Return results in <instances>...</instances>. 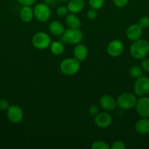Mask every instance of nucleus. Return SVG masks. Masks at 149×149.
Wrapping results in <instances>:
<instances>
[{
	"label": "nucleus",
	"mask_w": 149,
	"mask_h": 149,
	"mask_svg": "<svg viewBox=\"0 0 149 149\" xmlns=\"http://www.w3.org/2000/svg\"><path fill=\"white\" fill-rule=\"evenodd\" d=\"M133 89L134 94L139 97L146 96L149 94V77L143 75L136 79Z\"/></svg>",
	"instance_id": "0eeeda50"
},
{
	"label": "nucleus",
	"mask_w": 149,
	"mask_h": 149,
	"mask_svg": "<svg viewBox=\"0 0 149 149\" xmlns=\"http://www.w3.org/2000/svg\"><path fill=\"white\" fill-rule=\"evenodd\" d=\"M58 1H64V2H65V1H68L69 0H58Z\"/></svg>",
	"instance_id": "72a5a7b5"
},
{
	"label": "nucleus",
	"mask_w": 149,
	"mask_h": 149,
	"mask_svg": "<svg viewBox=\"0 0 149 149\" xmlns=\"http://www.w3.org/2000/svg\"><path fill=\"white\" fill-rule=\"evenodd\" d=\"M51 42V36L43 31L37 32L32 38V45L37 49H47L50 47Z\"/></svg>",
	"instance_id": "39448f33"
},
{
	"label": "nucleus",
	"mask_w": 149,
	"mask_h": 149,
	"mask_svg": "<svg viewBox=\"0 0 149 149\" xmlns=\"http://www.w3.org/2000/svg\"><path fill=\"white\" fill-rule=\"evenodd\" d=\"M88 1L91 8L96 10H100L105 3V0H88Z\"/></svg>",
	"instance_id": "4be33fe9"
},
{
	"label": "nucleus",
	"mask_w": 149,
	"mask_h": 149,
	"mask_svg": "<svg viewBox=\"0 0 149 149\" xmlns=\"http://www.w3.org/2000/svg\"><path fill=\"white\" fill-rule=\"evenodd\" d=\"M135 94L131 93H124L119 95L116 99L117 106L122 110H130L135 107L137 98Z\"/></svg>",
	"instance_id": "7ed1b4c3"
},
{
	"label": "nucleus",
	"mask_w": 149,
	"mask_h": 149,
	"mask_svg": "<svg viewBox=\"0 0 149 149\" xmlns=\"http://www.w3.org/2000/svg\"><path fill=\"white\" fill-rule=\"evenodd\" d=\"M34 10L31 6H23L20 11V18L24 23H29L34 18Z\"/></svg>",
	"instance_id": "6ab92c4d"
},
{
	"label": "nucleus",
	"mask_w": 149,
	"mask_h": 149,
	"mask_svg": "<svg viewBox=\"0 0 149 149\" xmlns=\"http://www.w3.org/2000/svg\"><path fill=\"white\" fill-rule=\"evenodd\" d=\"M138 24L143 29H147L149 28V17L143 16L140 18Z\"/></svg>",
	"instance_id": "b1692460"
},
{
	"label": "nucleus",
	"mask_w": 149,
	"mask_h": 149,
	"mask_svg": "<svg viewBox=\"0 0 149 149\" xmlns=\"http://www.w3.org/2000/svg\"><path fill=\"white\" fill-rule=\"evenodd\" d=\"M140 67L143 71L149 73V58L145 57V58L141 59V63H140Z\"/></svg>",
	"instance_id": "a878e982"
},
{
	"label": "nucleus",
	"mask_w": 149,
	"mask_h": 149,
	"mask_svg": "<svg viewBox=\"0 0 149 149\" xmlns=\"http://www.w3.org/2000/svg\"><path fill=\"white\" fill-rule=\"evenodd\" d=\"M8 101L4 98H0V111H7L9 108Z\"/></svg>",
	"instance_id": "c756f323"
},
{
	"label": "nucleus",
	"mask_w": 149,
	"mask_h": 149,
	"mask_svg": "<svg viewBox=\"0 0 149 149\" xmlns=\"http://www.w3.org/2000/svg\"><path fill=\"white\" fill-rule=\"evenodd\" d=\"M59 69L64 75L73 76L80 71V62L74 58H66L60 63Z\"/></svg>",
	"instance_id": "f03ea898"
},
{
	"label": "nucleus",
	"mask_w": 149,
	"mask_h": 149,
	"mask_svg": "<svg viewBox=\"0 0 149 149\" xmlns=\"http://www.w3.org/2000/svg\"><path fill=\"white\" fill-rule=\"evenodd\" d=\"M23 6H32L36 2V0H17Z\"/></svg>",
	"instance_id": "2f4dec72"
},
{
	"label": "nucleus",
	"mask_w": 149,
	"mask_h": 149,
	"mask_svg": "<svg viewBox=\"0 0 149 149\" xmlns=\"http://www.w3.org/2000/svg\"><path fill=\"white\" fill-rule=\"evenodd\" d=\"M45 3L48 6H54L56 4V0H45Z\"/></svg>",
	"instance_id": "473e14b6"
},
{
	"label": "nucleus",
	"mask_w": 149,
	"mask_h": 149,
	"mask_svg": "<svg viewBox=\"0 0 149 149\" xmlns=\"http://www.w3.org/2000/svg\"><path fill=\"white\" fill-rule=\"evenodd\" d=\"M129 75L132 78L137 79L143 75V70L138 65H133L129 69Z\"/></svg>",
	"instance_id": "412c9836"
},
{
	"label": "nucleus",
	"mask_w": 149,
	"mask_h": 149,
	"mask_svg": "<svg viewBox=\"0 0 149 149\" xmlns=\"http://www.w3.org/2000/svg\"><path fill=\"white\" fill-rule=\"evenodd\" d=\"M48 31L53 36H62L65 29L61 22L53 20L48 25Z\"/></svg>",
	"instance_id": "f3484780"
},
{
	"label": "nucleus",
	"mask_w": 149,
	"mask_h": 149,
	"mask_svg": "<svg viewBox=\"0 0 149 149\" xmlns=\"http://www.w3.org/2000/svg\"><path fill=\"white\" fill-rule=\"evenodd\" d=\"M86 4V0H69L67 7L69 11L72 13H80L83 10Z\"/></svg>",
	"instance_id": "2eb2a0df"
},
{
	"label": "nucleus",
	"mask_w": 149,
	"mask_h": 149,
	"mask_svg": "<svg viewBox=\"0 0 149 149\" xmlns=\"http://www.w3.org/2000/svg\"><path fill=\"white\" fill-rule=\"evenodd\" d=\"M83 39V32L80 29H70L64 31L62 35V40L65 43L70 45H77L80 43Z\"/></svg>",
	"instance_id": "20e7f679"
},
{
	"label": "nucleus",
	"mask_w": 149,
	"mask_h": 149,
	"mask_svg": "<svg viewBox=\"0 0 149 149\" xmlns=\"http://www.w3.org/2000/svg\"><path fill=\"white\" fill-rule=\"evenodd\" d=\"M99 107H98V106H96V105H92V106H91L89 109V112L91 116H95L96 114L99 113Z\"/></svg>",
	"instance_id": "7c9ffc66"
},
{
	"label": "nucleus",
	"mask_w": 149,
	"mask_h": 149,
	"mask_svg": "<svg viewBox=\"0 0 149 149\" xmlns=\"http://www.w3.org/2000/svg\"><path fill=\"white\" fill-rule=\"evenodd\" d=\"M51 52L55 55H61L64 52V46L63 43L58 41H54L51 42L50 45Z\"/></svg>",
	"instance_id": "aec40b11"
},
{
	"label": "nucleus",
	"mask_w": 149,
	"mask_h": 149,
	"mask_svg": "<svg viewBox=\"0 0 149 149\" xmlns=\"http://www.w3.org/2000/svg\"><path fill=\"white\" fill-rule=\"evenodd\" d=\"M99 105L101 108L108 111H112L117 106L116 100L110 95H104L99 99Z\"/></svg>",
	"instance_id": "f8f14e48"
},
{
	"label": "nucleus",
	"mask_w": 149,
	"mask_h": 149,
	"mask_svg": "<svg viewBox=\"0 0 149 149\" xmlns=\"http://www.w3.org/2000/svg\"><path fill=\"white\" fill-rule=\"evenodd\" d=\"M69 10L67 8V6L61 5L57 8L56 10V14L58 15L59 17H66L67 15L69 14Z\"/></svg>",
	"instance_id": "393cba45"
},
{
	"label": "nucleus",
	"mask_w": 149,
	"mask_h": 149,
	"mask_svg": "<svg viewBox=\"0 0 149 149\" xmlns=\"http://www.w3.org/2000/svg\"><path fill=\"white\" fill-rule=\"evenodd\" d=\"M87 17L89 20H94L97 17V10L91 8L87 12Z\"/></svg>",
	"instance_id": "c85d7f7f"
},
{
	"label": "nucleus",
	"mask_w": 149,
	"mask_h": 149,
	"mask_svg": "<svg viewBox=\"0 0 149 149\" xmlns=\"http://www.w3.org/2000/svg\"><path fill=\"white\" fill-rule=\"evenodd\" d=\"M92 149H109L110 146L106 142L102 141H96L91 145Z\"/></svg>",
	"instance_id": "5701e85b"
},
{
	"label": "nucleus",
	"mask_w": 149,
	"mask_h": 149,
	"mask_svg": "<svg viewBox=\"0 0 149 149\" xmlns=\"http://www.w3.org/2000/svg\"><path fill=\"white\" fill-rule=\"evenodd\" d=\"M129 0H112L114 5L118 8H122L128 4Z\"/></svg>",
	"instance_id": "cd10ccee"
},
{
	"label": "nucleus",
	"mask_w": 149,
	"mask_h": 149,
	"mask_svg": "<svg viewBox=\"0 0 149 149\" xmlns=\"http://www.w3.org/2000/svg\"><path fill=\"white\" fill-rule=\"evenodd\" d=\"M124 50V45L121 41L118 39L112 40L107 46V52L112 58L119 57Z\"/></svg>",
	"instance_id": "1a4fd4ad"
},
{
	"label": "nucleus",
	"mask_w": 149,
	"mask_h": 149,
	"mask_svg": "<svg viewBox=\"0 0 149 149\" xmlns=\"http://www.w3.org/2000/svg\"><path fill=\"white\" fill-rule=\"evenodd\" d=\"M7 116L9 120L13 123H20L23 119V111L19 106L12 105L7 109Z\"/></svg>",
	"instance_id": "6e6552de"
},
{
	"label": "nucleus",
	"mask_w": 149,
	"mask_h": 149,
	"mask_svg": "<svg viewBox=\"0 0 149 149\" xmlns=\"http://www.w3.org/2000/svg\"><path fill=\"white\" fill-rule=\"evenodd\" d=\"M136 132L141 135L149 133V118H143L139 119L134 125Z\"/></svg>",
	"instance_id": "dca6fc26"
},
{
	"label": "nucleus",
	"mask_w": 149,
	"mask_h": 149,
	"mask_svg": "<svg viewBox=\"0 0 149 149\" xmlns=\"http://www.w3.org/2000/svg\"><path fill=\"white\" fill-rule=\"evenodd\" d=\"M95 125L99 128H107L112 123V117L108 113H99L95 116Z\"/></svg>",
	"instance_id": "ddd939ff"
},
{
	"label": "nucleus",
	"mask_w": 149,
	"mask_h": 149,
	"mask_svg": "<svg viewBox=\"0 0 149 149\" xmlns=\"http://www.w3.org/2000/svg\"><path fill=\"white\" fill-rule=\"evenodd\" d=\"M111 149H125L126 145L124 142L121 141H116L112 143L111 146Z\"/></svg>",
	"instance_id": "bb28decb"
},
{
	"label": "nucleus",
	"mask_w": 149,
	"mask_h": 149,
	"mask_svg": "<svg viewBox=\"0 0 149 149\" xmlns=\"http://www.w3.org/2000/svg\"><path fill=\"white\" fill-rule=\"evenodd\" d=\"M33 10L34 17L41 23H45L51 18V7L45 3L37 4L34 7Z\"/></svg>",
	"instance_id": "423d86ee"
},
{
	"label": "nucleus",
	"mask_w": 149,
	"mask_h": 149,
	"mask_svg": "<svg viewBox=\"0 0 149 149\" xmlns=\"http://www.w3.org/2000/svg\"><path fill=\"white\" fill-rule=\"evenodd\" d=\"M135 108L137 113L141 117L149 118V97H140V98L137 99Z\"/></svg>",
	"instance_id": "9d476101"
},
{
	"label": "nucleus",
	"mask_w": 149,
	"mask_h": 149,
	"mask_svg": "<svg viewBox=\"0 0 149 149\" xmlns=\"http://www.w3.org/2000/svg\"><path fill=\"white\" fill-rule=\"evenodd\" d=\"M129 52L135 59L141 60L145 58L149 54V42L141 38L134 41L130 46Z\"/></svg>",
	"instance_id": "f257e3e1"
},
{
	"label": "nucleus",
	"mask_w": 149,
	"mask_h": 149,
	"mask_svg": "<svg viewBox=\"0 0 149 149\" xmlns=\"http://www.w3.org/2000/svg\"><path fill=\"white\" fill-rule=\"evenodd\" d=\"M143 29L139 26L138 23H134L131 24L127 28V32H126V36L129 40L134 42L140 39L143 35Z\"/></svg>",
	"instance_id": "9b49d317"
},
{
	"label": "nucleus",
	"mask_w": 149,
	"mask_h": 149,
	"mask_svg": "<svg viewBox=\"0 0 149 149\" xmlns=\"http://www.w3.org/2000/svg\"><path fill=\"white\" fill-rule=\"evenodd\" d=\"M73 53H74V58L81 62V61H85L87 58L88 55H89V50H88V48L86 47V45L79 43L74 47Z\"/></svg>",
	"instance_id": "4468645a"
},
{
	"label": "nucleus",
	"mask_w": 149,
	"mask_h": 149,
	"mask_svg": "<svg viewBox=\"0 0 149 149\" xmlns=\"http://www.w3.org/2000/svg\"><path fill=\"white\" fill-rule=\"evenodd\" d=\"M65 23L70 29H80L81 26L80 19L75 13H69L65 17Z\"/></svg>",
	"instance_id": "a211bd4d"
}]
</instances>
